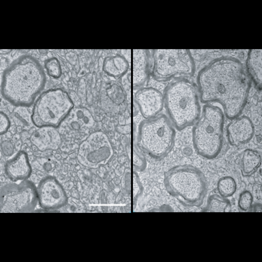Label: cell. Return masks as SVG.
I'll use <instances>...</instances> for the list:
<instances>
[{
  "mask_svg": "<svg viewBox=\"0 0 262 262\" xmlns=\"http://www.w3.org/2000/svg\"><path fill=\"white\" fill-rule=\"evenodd\" d=\"M196 84L201 102L219 103L229 120L242 113L251 88L242 62L229 56L217 58L203 67L196 77Z\"/></svg>",
  "mask_w": 262,
  "mask_h": 262,
  "instance_id": "cell-1",
  "label": "cell"
},
{
  "mask_svg": "<svg viewBox=\"0 0 262 262\" xmlns=\"http://www.w3.org/2000/svg\"><path fill=\"white\" fill-rule=\"evenodd\" d=\"M46 83L45 72L36 58L21 56L4 72L2 94L17 106H29L34 102Z\"/></svg>",
  "mask_w": 262,
  "mask_h": 262,
  "instance_id": "cell-2",
  "label": "cell"
},
{
  "mask_svg": "<svg viewBox=\"0 0 262 262\" xmlns=\"http://www.w3.org/2000/svg\"><path fill=\"white\" fill-rule=\"evenodd\" d=\"M163 98L168 118L176 129L190 127L200 118V95L192 81L182 78L171 82L165 88Z\"/></svg>",
  "mask_w": 262,
  "mask_h": 262,
  "instance_id": "cell-3",
  "label": "cell"
},
{
  "mask_svg": "<svg viewBox=\"0 0 262 262\" xmlns=\"http://www.w3.org/2000/svg\"><path fill=\"white\" fill-rule=\"evenodd\" d=\"M166 190L186 207H200L207 193V184L202 172L192 165L176 166L164 177Z\"/></svg>",
  "mask_w": 262,
  "mask_h": 262,
  "instance_id": "cell-4",
  "label": "cell"
},
{
  "mask_svg": "<svg viewBox=\"0 0 262 262\" xmlns=\"http://www.w3.org/2000/svg\"><path fill=\"white\" fill-rule=\"evenodd\" d=\"M224 119L221 107L207 104L192 130L194 148L203 158L212 160L223 147Z\"/></svg>",
  "mask_w": 262,
  "mask_h": 262,
  "instance_id": "cell-5",
  "label": "cell"
},
{
  "mask_svg": "<svg viewBox=\"0 0 262 262\" xmlns=\"http://www.w3.org/2000/svg\"><path fill=\"white\" fill-rule=\"evenodd\" d=\"M176 130L165 115L145 119L140 124L138 145L142 151L155 160L165 158L174 147Z\"/></svg>",
  "mask_w": 262,
  "mask_h": 262,
  "instance_id": "cell-6",
  "label": "cell"
},
{
  "mask_svg": "<svg viewBox=\"0 0 262 262\" xmlns=\"http://www.w3.org/2000/svg\"><path fill=\"white\" fill-rule=\"evenodd\" d=\"M152 52L151 73L157 81H168L195 73V60L188 49H156Z\"/></svg>",
  "mask_w": 262,
  "mask_h": 262,
  "instance_id": "cell-7",
  "label": "cell"
},
{
  "mask_svg": "<svg viewBox=\"0 0 262 262\" xmlns=\"http://www.w3.org/2000/svg\"><path fill=\"white\" fill-rule=\"evenodd\" d=\"M74 107L66 91L57 89L43 93L33 108L32 122L36 127H57Z\"/></svg>",
  "mask_w": 262,
  "mask_h": 262,
  "instance_id": "cell-8",
  "label": "cell"
},
{
  "mask_svg": "<svg viewBox=\"0 0 262 262\" xmlns=\"http://www.w3.org/2000/svg\"><path fill=\"white\" fill-rule=\"evenodd\" d=\"M37 189L31 182L24 180L18 184H9L3 187L0 193V211L30 212L36 208Z\"/></svg>",
  "mask_w": 262,
  "mask_h": 262,
  "instance_id": "cell-9",
  "label": "cell"
},
{
  "mask_svg": "<svg viewBox=\"0 0 262 262\" xmlns=\"http://www.w3.org/2000/svg\"><path fill=\"white\" fill-rule=\"evenodd\" d=\"M113 154V147L108 137L102 131H97L82 142L78 159L81 165L86 167L97 168L106 165Z\"/></svg>",
  "mask_w": 262,
  "mask_h": 262,
  "instance_id": "cell-10",
  "label": "cell"
},
{
  "mask_svg": "<svg viewBox=\"0 0 262 262\" xmlns=\"http://www.w3.org/2000/svg\"><path fill=\"white\" fill-rule=\"evenodd\" d=\"M37 193L39 205L44 209H60L68 202V196L62 185L53 177H46L39 182Z\"/></svg>",
  "mask_w": 262,
  "mask_h": 262,
  "instance_id": "cell-11",
  "label": "cell"
},
{
  "mask_svg": "<svg viewBox=\"0 0 262 262\" xmlns=\"http://www.w3.org/2000/svg\"><path fill=\"white\" fill-rule=\"evenodd\" d=\"M136 101L144 118L158 116L164 107L163 95L153 88L140 89L135 95Z\"/></svg>",
  "mask_w": 262,
  "mask_h": 262,
  "instance_id": "cell-12",
  "label": "cell"
},
{
  "mask_svg": "<svg viewBox=\"0 0 262 262\" xmlns=\"http://www.w3.org/2000/svg\"><path fill=\"white\" fill-rule=\"evenodd\" d=\"M254 134V124L247 116H238L232 119L227 127L228 141L232 146L248 143Z\"/></svg>",
  "mask_w": 262,
  "mask_h": 262,
  "instance_id": "cell-13",
  "label": "cell"
},
{
  "mask_svg": "<svg viewBox=\"0 0 262 262\" xmlns=\"http://www.w3.org/2000/svg\"><path fill=\"white\" fill-rule=\"evenodd\" d=\"M151 55L148 50L133 51V85L135 88L144 86L151 73Z\"/></svg>",
  "mask_w": 262,
  "mask_h": 262,
  "instance_id": "cell-14",
  "label": "cell"
},
{
  "mask_svg": "<svg viewBox=\"0 0 262 262\" xmlns=\"http://www.w3.org/2000/svg\"><path fill=\"white\" fill-rule=\"evenodd\" d=\"M30 141L39 150H55L61 144V137L55 127H44L33 133Z\"/></svg>",
  "mask_w": 262,
  "mask_h": 262,
  "instance_id": "cell-15",
  "label": "cell"
},
{
  "mask_svg": "<svg viewBox=\"0 0 262 262\" xmlns=\"http://www.w3.org/2000/svg\"><path fill=\"white\" fill-rule=\"evenodd\" d=\"M5 170L7 176L13 182L27 179L31 174L32 168L27 154L23 151L18 152L7 161Z\"/></svg>",
  "mask_w": 262,
  "mask_h": 262,
  "instance_id": "cell-16",
  "label": "cell"
},
{
  "mask_svg": "<svg viewBox=\"0 0 262 262\" xmlns=\"http://www.w3.org/2000/svg\"><path fill=\"white\" fill-rule=\"evenodd\" d=\"M261 49H250L247 58V71L255 85L261 90L262 81Z\"/></svg>",
  "mask_w": 262,
  "mask_h": 262,
  "instance_id": "cell-17",
  "label": "cell"
},
{
  "mask_svg": "<svg viewBox=\"0 0 262 262\" xmlns=\"http://www.w3.org/2000/svg\"><path fill=\"white\" fill-rule=\"evenodd\" d=\"M129 64L126 58L121 55L107 57L103 63V70L114 78H119L127 73Z\"/></svg>",
  "mask_w": 262,
  "mask_h": 262,
  "instance_id": "cell-18",
  "label": "cell"
},
{
  "mask_svg": "<svg viewBox=\"0 0 262 262\" xmlns=\"http://www.w3.org/2000/svg\"><path fill=\"white\" fill-rule=\"evenodd\" d=\"M71 126L74 129L81 131L90 130L95 125V119L88 109L78 107L74 110L70 118Z\"/></svg>",
  "mask_w": 262,
  "mask_h": 262,
  "instance_id": "cell-19",
  "label": "cell"
},
{
  "mask_svg": "<svg viewBox=\"0 0 262 262\" xmlns=\"http://www.w3.org/2000/svg\"><path fill=\"white\" fill-rule=\"evenodd\" d=\"M261 158L258 151L247 149L243 151L242 158V174L244 177H249L254 174L260 167Z\"/></svg>",
  "mask_w": 262,
  "mask_h": 262,
  "instance_id": "cell-20",
  "label": "cell"
},
{
  "mask_svg": "<svg viewBox=\"0 0 262 262\" xmlns=\"http://www.w3.org/2000/svg\"><path fill=\"white\" fill-rule=\"evenodd\" d=\"M230 201L220 195H212L207 201V207L203 211L207 212H229L231 211Z\"/></svg>",
  "mask_w": 262,
  "mask_h": 262,
  "instance_id": "cell-21",
  "label": "cell"
},
{
  "mask_svg": "<svg viewBox=\"0 0 262 262\" xmlns=\"http://www.w3.org/2000/svg\"><path fill=\"white\" fill-rule=\"evenodd\" d=\"M237 190L235 180L231 177L222 178L217 182V191L220 195L228 198L234 195Z\"/></svg>",
  "mask_w": 262,
  "mask_h": 262,
  "instance_id": "cell-22",
  "label": "cell"
},
{
  "mask_svg": "<svg viewBox=\"0 0 262 262\" xmlns=\"http://www.w3.org/2000/svg\"><path fill=\"white\" fill-rule=\"evenodd\" d=\"M45 67L49 76L52 78L58 79L61 76V66L57 58H50L47 60L45 62Z\"/></svg>",
  "mask_w": 262,
  "mask_h": 262,
  "instance_id": "cell-23",
  "label": "cell"
},
{
  "mask_svg": "<svg viewBox=\"0 0 262 262\" xmlns=\"http://www.w3.org/2000/svg\"><path fill=\"white\" fill-rule=\"evenodd\" d=\"M252 203H253V196L251 193L248 191H243L238 199L239 209L244 212L249 211L252 209Z\"/></svg>",
  "mask_w": 262,
  "mask_h": 262,
  "instance_id": "cell-24",
  "label": "cell"
},
{
  "mask_svg": "<svg viewBox=\"0 0 262 262\" xmlns=\"http://www.w3.org/2000/svg\"><path fill=\"white\" fill-rule=\"evenodd\" d=\"M147 165L146 158L143 154L135 147L133 152V167L135 171H142L146 168Z\"/></svg>",
  "mask_w": 262,
  "mask_h": 262,
  "instance_id": "cell-25",
  "label": "cell"
},
{
  "mask_svg": "<svg viewBox=\"0 0 262 262\" xmlns=\"http://www.w3.org/2000/svg\"><path fill=\"white\" fill-rule=\"evenodd\" d=\"M143 191L142 185L139 179V176L135 171L133 173V200L134 205H136V201L141 196Z\"/></svg>",
  "mask_w": 262,
  "mask_h": 262,
  "instance_id": "cell-26",
  "label": "cell"
},
{
  "mask_svg": "<svg viewBox=\"0 0 262 262\" xmlns=\"http://www.w3.org/2000/svg\"><path fill=\"white\" fill-rule=\"evenodd\" d=\"M9 127H10V121L8 116L2 112L0 114V134L3 135L6 133Z\"/></svg>",
  "mask_w": 262,
  "mask_h": 262,
  "instance_id": "cell-27",
  "label": "cell"
},
{
  "mask_svg": "<svg viewBox=\"0 0 262 262\" xmlns=\"http://www.w3.org/2000/svg\"><path fill=\"white\" fill-rule=\"evenodd\" d=\"M2 150L5 156H11L14 151L13 144L9 141H4L2 144Z\"/></svg>",
  "mask_w": 262,
  "mask_h": 262,
  "instance_id": "cell-28",
  "label": "cell"
}]
</instances>
